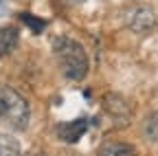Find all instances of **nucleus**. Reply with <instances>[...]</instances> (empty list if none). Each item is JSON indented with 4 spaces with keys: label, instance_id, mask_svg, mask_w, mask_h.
<instances>
[{
    "label": "nucleus",
    "instance_id": "f257e3e1",
    "mask_svg": "<svg viewBox=\"0 0 158 156\" xmlns=\"http://www.w3.org/2000/svg\"><path fill=\"white\" fill-rule=\"evenodd\" d=\"M53 53L62 68L64 77L70 82H81L88 75V55L84 46L70 37H55L53 40Z\"/></svg>",
    "mask_w": 158,
    "mask_h": 156
},
{
    "label": "nucleus",
    "instance_id": "f03ea898",
    "mask_svg": "<svg viewBox=\"0 0 158 156\" xmlns=\"http://www.w3.org/2000/svg\"><path fill=\"white\" fill-rule=\"evenodd\" d=\"M29 103L20 92L9 86H0V125L9 130H24L29 125Z\"/></svg>",
    "mask_w": 158,
    "mask_h": 156
},
{
    "label": "nucleus",
    "instance_id": "7ed1b4c3",
    "mask_svg": "<svg viewBox=\"0 0 158 156\" xmlns=\"http://www.w3.org/2000/svg\"><path fill=\"white\" fill-rule=\"evenodd\" d=\"M90 128V119L81 116V119H75V121H66V123H59L57 125V136L66 143H77L81 136L86 134V130Z\"/></svg>",
    "mask_w": 158,
    "mask_h": 156
},
{
    "label": "nucleus",
    "instance_id": "20e7f679",
    "mask_svg": "<svg viewBox=\"0 0 158 156\" xmlns=\"http://www.w3.org/2000/svg\"><path fill=\"white\" fill-rule=\"evenodd\" d=\"M103 108L114 119H123V123L130 121V103L121 95H106L103 97Z\"/></svg>",
    "mask_w": 158,
    "mask_h": 156
},
{
    "label": "nucleus",
    "instance_id": "39448f33",
    "mask_svg": "<svg viewBox=\"0 0 158 156\" xmlns=\"http://www.w3.org/2000/svg\"><path fill=\"white\" fill-rule=\"evenodd\" d=\"M154 11L149 7H138L136 11H132L130 15V27L136 31V33H145L154 27Z\"/></svg>",
    "mask_w": 158,
    "mask_h": 156
},
{
    "label": "nucleus",
    "instance_id": "423d86ee",
    "mask_svg": "<svg viewBox=\"0 0 158 156\" xmlns=\"http://www.w3.org/2000/svg\"><path fill=\"white\" fill-rule=\"evenodd\" d=\"M20 42V35L13 27H2L0 29V57H5L9 53H13V48Z\"/></svg>",
    "mask_w": 158,
    "mask_h": 156
},
{
    "label": "nucleus",
    "instance_id": "0eeeda50",
    "mask_svg": "<svg viewBox=\"0 0 158 156\" xmlns=\"http://www.w3.org/2000/svg\"><path fill=\"white\" fill-rule=\"evenodd\" d=\"M99 156H136V150L127 143H106L99 150Z\"/></svg>",
    "mask_w": 158,
    "mask_h": 156
},
{
    "label": "nucleus",
    "instance_id": "6e6552de",
    "mask_svg": "<svg viewBox=\"0 0 158 156\" xmlns=\"http://www.w3.org/2000/svg\"><path fill=\"white\" fill-rule=\"evenodd\" d=\"M20 143L9 134H0V156H18Z\"/></svg>",
    "mask_w": 158,
    "mask_h": 156
},
{
    "label": "nucleus",
    "instance_id": "1a4fd4ad",
    "mask_svg": "<svg viewBox=\"0 0 158 156\" xmlns=\"http://www.w3.org/2000/svg\"><path fill=\"white\" fill-rule=\"evenodd\" d=\"M22 22H27V24H29L35 33H40V31H42V29L46 27V22H44V20H35V18H31L29 13H22Z\"/></svg>",
    "mask_w": 158,
    "mask_h": 156
},
{
    "label": "nucleus",
    "instance_id": "9d476101",
    "mask_svg": "<svg viewBox=\"0 0 158 156\" xmlns=\"http://www.w3.org/2000/svg\"><path fill=\"white\" fill-rule=\"evenodd\" d=\"M66 2H68L70 7H77V5H84V2H86V0H66Z\"/></svg>",
    "mask_w": 158,
    "mask_h": 156
},
{
    "label": "nucleus",
    "instance_id": "9b49d317",
    "mask_svg": "<svg viewBox=\"0 0 158 156\" xmlns=\"http://www.w3.org/2000/svg\"><path fill=\"white\" fill-rule=\"evenodd\" d=\"M18 156H42L40 152H27V154H18Z\"/></svg>",
    "mask_w": 158,
    "mask_h": 156
}]
</instances>
